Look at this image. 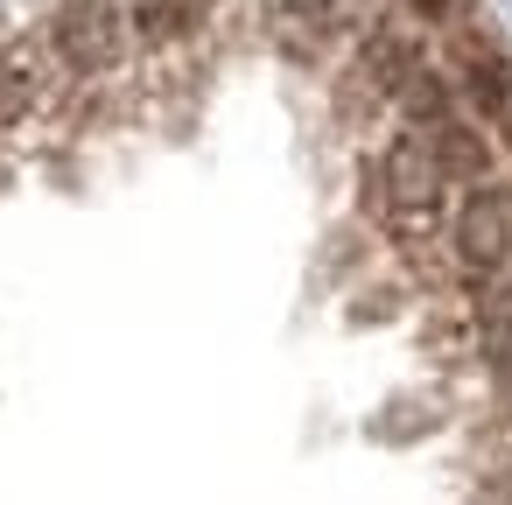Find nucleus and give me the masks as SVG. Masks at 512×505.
I'll return each mask as SVG.
<instances>
[{
  "mask_svg": "<svg viewBox=\"0 0 512 505\" xmlns=\"http://www.w3.org/2000/svg\"><path fill=\"white\" fill-rule=\"evenodd\" d=\"M512 260V204L498 190H477L463 211H456V267L470 281H491L498 267Z\"/></svg>",
  "mask_w": 512,
  "mask_h": 505,
  "instance_id": "obj_1",
  "label": "nucleus"
},
{
  "mask_svg": "<svg viewBox=\"0 0 512 505\" xmlns=\"http://www.w3.org/2000/svg\"><path fill=\"white\" fill-rule=\"evenodd\" d=\"M120 43H127V29H120V15L106 0H71L57 15V50H64L71 71H106L120 57Z\"/></svg>",
  "mask_w": 512,
  "mask_h": 505,
  "instance_id": "obj_2",
  "label": "nucleus"
},
{
  "mask_svg": "<svg viewBox=\"0 0 512 505\" xmlns=\"http://www.w3.org/2000/svg\"><path fill=\"white\" fill-rule=\"evenodd\" d=\"M456 78H463V92L498 120V113H512V64L498 57V43L491 36H477V29H456Z\"/></svg>",
  "mask_w": 512,
  "mask_h": 505,
  "instance_id": "obj_3",
  "label": "nucleus"
},
{
  "mask_svg": "<svg viewBox=\"0 0 512 505\" xmlns=\"http://www.w3.org/2000/svg\"><path fill=\"white\" fill-rule=\"evenodd\" d=\"M414 134H421V148L435 155V169H442L449 183H477V176L491 169V148H484V134H477V127H463L456 113H435V120H421Z\"/></svg>",
  "mask_w": 512,
  "mask_h": 505,
  "instance_id": "obj_4",
  "label": "nucleus"
},
{
  "mask_svg": "<svg viewBox=\"0 0 512 505\" xmlns=\"http://www.w3.org/2000/svg\"><path fill=\"white\" fill-rule=\"evenodd\" d=\"M393 99L407 106V120L421 127V120H435V113H449V85L428 71V64H407V78L393 85Z\"/></svg>",
  "mask_w": 512,
  "mask_h": 505,
  "instance_id": "obj_5",
  "label": "nucleus"
},
{
  "mask_svg": "<svg viewBox=\"0 0 512 505\" xmlns=\"http://www.w3.org/2000/svg\"><path fill=\"white\" fill-rule=\"evenodd\" d=\"M407 8H414L421 22H449V8H456V0H407Z\"/></svg>",
  "mask_w": 512,
  "mask_h": 505,
  "instance_id": "obj_6",
  "label": "nucleus"
}]
</instances>
